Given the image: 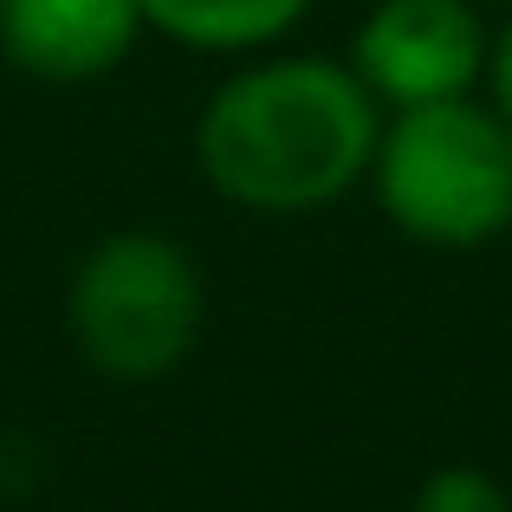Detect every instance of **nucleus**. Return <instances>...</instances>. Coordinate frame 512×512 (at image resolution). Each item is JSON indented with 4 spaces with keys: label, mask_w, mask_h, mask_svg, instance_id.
<instances>
[{
    "label": "nucleus",
    "mask_w": 512,
    "mask_h": 512,
    "mask_svg": "<svg viewBox=\"0 0 512 512\" xmlns=\"http://www.w3.org/2000/svg\"><path fill=\"white\" fill-rule=\"evenodd\" d=\"M143 33V0H0V59L59 91L124 72Z\"/></svg>",
    "instance_id": "5"
},
{
    "label": "nucleus",
    "mask_w": 512,
    "mask_h": 512,
    "mask_svg": "<svg viewBox=\"0 0 512 512\" xmlns=\"http://www.w3.org/2000/svg\"><path fill=\"white\" fill-rule=\"evenodd\" d=\"M65 331L111 383H163L208 331L201 260L163 227H117L91 240L65 286Z\"/></svg>",
    "instance_id": "3"
},
{
    "label": "nucleus",
    "mask_w": 512,
    "mask_h": 512,
    "mask_svg": "<svg viewBox=\"0 0 512 512\" xmlns=\"http://www.w3.org/2000/svg\"><path fill=\"white\" fill-rule=\"evenodd\" d=\"M383 104L350 59L253 52L208 91L195 117V169L227 208L266 221H305L370 182Z\"/></svg>",
    "instance_id": "1"
},
{
    "label": "nucleus",
    "mask_w": 512,
    "mask_h": 512,
    "mask_svg": "<svg viewBox=\"0 0 512 512\" xmlns=\"http://www.w3.org/2000/svg\"><path fill=\"white\" fill-rule=\"evenodd\" d=\"M480 91H487V104H493V111H500L506 124H512V13H506L500 26H493V52H487V85H480Z\"/></svg>",
    "instance_id": "8"
},
{
    "label": "nucleus",
    "mask_w": 512,
    "mask_h": 512,
    "mask_svg": "<svg viewBox=\"0 0 512 512\" xmlns=\"http://www.w3.org/2000/svg\"><path fill=\"white\" fill-rule=\"evenodd\" d=\"M409 512H512V487L474 461H448L415 487Z\"/></svg>",
    "instance_id": "7"
},
{
    "label": "nucleus",
    "mask_w": 512,
    "mask_h": 512,
    "mask_svg": "<svg viewBox=\"0 0 512 512\" xmlns=\"http://www.w3.org/2000/svg\"><path fill=\"white\" fill-rule=\"evenodd\" d=\"M312 7L318 0H143V20L201 59H253L299 33Z\"/></svg>",
    "instance_id": "6"
},
{
    "label": "nucleus",
    "mask_w": 512,
    "mask_h": 512,
    "mask_svg": "<svg viewBox=\"0 0 512 512\" xmlns=\"http://www.w3.org/2000/svg\"><path fill=\"white\" fill-rule=\"evenodd\" d=\"M370 195L415 247L474 253L512 234V124L480 91L383 111Z\"/></svg>",
    "instance_id": "2"
},
{
    "label": "nucleus",
    "mask_w": 512,
    "mask_h": 512,
    "mask_svg": "<svg viewBox=\"0 0 512 512\" xmlns=\"http://www.w3.org/2000/svg\"><path fill=\"white\" fill-rule=\"evenodd\" d=\"M493 26L480 0H376L350 33V72L383 111L467 98L487 85Z\"/></svg>",
    "instance_id": "4"
}]
</instances>
